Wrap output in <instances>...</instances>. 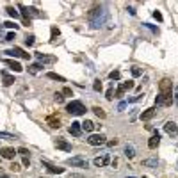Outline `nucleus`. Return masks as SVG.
<instances>
[{
  "label": "nucleus",
  "mask_w": 178,
  "mask_h": 178,
  "mask_svg": "<svg viewBox=\"0 0 178 178\" xmlns=\"http://www.w3.org/2000/svg\"><path fill=\"white\" fill-rule=\"evenodd\" d=\"M66 111H68L70 114H73V116H82V114H85L84 104H82V102H78V100L70 102V104L66 105Z\"/></svg>",
  "instance_id": "obj_1"
},
{
  "label": "nucleus",
  "mask_w": 178,
  "mask_h": 178,
  "mask_svg": "<svg viewBox=\"0 0 178 178\" xmlns=\"http://www.w3.org/2000/svg\"><path fill=\"white\" fill-rule=\"evenodd\" d=\"M155 104L169 107V105L173 104V94L171 93H158V96H155Z\"/></svg>",
  "instance_id": "obj_2"
},
{
  "label": "nucleus",
  "mask_w": 178,
  "mask_h": 178,
  "mask_svg": "<svg viewBox=\"0 0 178 178\" xmlns=\"http://www.w3.org/2000/svg\"><path fill=\"white\" fill-rule=\"evenodd\" d=\"M5 53H9V55H13V57H20V59H25V61H29L31 59V53H27L23 48H20V46H14V48H11V50H7Z\"/></svg>",
  "instance_id": "obj_3"
},
{
  "label": "nucleus",
  "mask_w": 178,
  "mask_h": 178,
  "mask_svg": "<svg viewBox=\"0 0 178 178\" xmlns=\"http://www.w3.org/2000/svg\"><path fill=\"white\" fill-rule=\"evenodd\" d=\"M130 89H134V80H128V82H121L119 84V87L116 89V96L114 98H121L123 94H125V91H130Z\"/></svg>",
  "instance_id": "obj_4"
},
{
  "label": "nucleus",
  "mask_w": 178,
  "mask_h": 178,
  "mask_svg": "<svg viewBox=\"0 0 178 178\" xmlns=\"http://www.w3.org/2000/svg\"><path fill=\"white\" fill-rule=\"evenodd\" d=\"M87 143H89L91 146H104L107 141H105V137L102 136V134H94V136L87 137Z\"/></svg>",
  "instance_id": "obj_5"
},
{
  "label": "nucleus",
  "mask_w": 178,
  "mask_h": 178,
  "mask_svg": "<svg viewBox=\"0 0 178 178\" xmlns=\"http://www.w3.org/2000/svg\"><path fill=\"white\" fill-rule=\"evenodd\" d=\"M66 162L70 166H77V168H87V160L82 157H71V158H68Z\"/></svg>",
  "instance_id": "obj_6"
},
{
  "label": "nucleus",
  "mask_w": 178,
  "mask_h": 178,
  "mask_svg": "<svg viewBox=\"0 0 178 178\" xmlns=\"http://www.w3.org/2000/svg\"><path fill=\"white\" fill-rule=\"evenodd\" d=\"M164 130H166V134L171 137H176L178 136V126L175 121H168L166 125H164Z\"/></svg>",
  "instance_id": "obj_7"
},
{
  "label": "nucleus",
  "mask_w": 178,
  "mask_h": 178,
  "mask_svg": "<svg viewBox=\"0 0 178 178\" xmlns=\"http://www.w3.org/2000/svg\"><path fill=\"white\" fill-rule=\"evenodd\" d=\"M14 155H16L14 148H9V146L0 148V157H4V158H9V160H13V158H14Z\"/></svg>",
  "instance_id": "obj_8"
},
{
  "label": "nucleus",
  "mask_w": 178,
  "mask_h": 178,
  "mask_svg": "<svg viewBox=\"0 0 178 178\" xmlns=\"http://www.w3.org/2000/svg\"><path fill=\"white\" fill-rule=\"evenodd\" d=\"M158 91L160 93H171V80L169 78H162L158 82Z\"/></svg>",
  "instance_id": "obj_9"
},
{
  "label": "nucleus",
  "mask_w": 178,
  "mask_h": 178,
  "mask_svg": "<svg viewBox=\"0 0 178 178\" xmlns=\"http://www.w3.org/2000/svg\"><path fill=\"white\" fill-rule=\"evenodd\" d=\"M155 114H157V109H155V107H150V109H146V111L141 112V119H143V121H150Z\"/></svg>",
  "instance_id": "obj_10"
},
{
  "label": "nucleus",
  "mask_w": 178,
  "mask_h": 178,
  "mask_svg": "<svg viewBox=\"0 0 178 178\" xmlns=\"http://www.w3.org/2000/svg\"><path fill=\"white\" fill-rule=\"evenodd\" d=\"M53 144H55V148H59V150L71 151V144H70L68 141H64V139H55V141H53Z\"/></svg>",
  "instance_id": "obj_11"
},
{
  "label": "nucleus",
  "mask_w": 178,
  "mask_h": 178,
  "mask_svg": "<svg viewBox=\"0 0 178 178\" xmlns=\"http://www.w3.org/2000/svg\"><path fill=\"white\" fill-rule=\"evenodd\" d=\"M46 125L50 126V128H59L61 126V119L57 118V114H52L46 118Z\"/></svg>",
  "instance_id": "obj_12"
},
{
  "label": "nucleus",
  "mask_w": 178,
  "mask_h": 178,
  "mask_svg": "<svg viewBox=\"0 0 178 178\" xmlns=\"http://www.w3.org/2000/svg\"><path fill=\"white\" fill-rule=\"evenodd\" d=\"M43 166L48 169L50 173H53V175H61V173H64V168H57V166H53V164L46 162V160H43Z\"/></svg>",
  "instance_id": "obj_13"
},
{
  "label": "nucleus",
  "mask_w": 178,
  "mask_h": 178,
  "mask_svg": "<svg viewBox=\"0 0 178 178\" xmlns=\"http://www.w3.org/2000/svg\"><path fill=\"white\" fill-rule=\"evenodd\" d=\"M4 64H7L11 70H13V71H16V73H20L21 70H23V68H21V64L16 63V61H13V59H4Z\"/></svg>",
  "instance_id": "obj_14"
},
{
  "label": "nucleus",
  "mask_w": 178,
  "mask_h": 178,
  "mask_svg": "<svg viewBox=\"0 0 178 178\" xmlns=\"http://www.w3.org/2000/svg\"><path fill=\"white\" fill-rule=\"evenodd\" d=\"M93 162H94V166H96V168H104V166H107V164L111 162V157H109V155H104V157H96Z\"/></svg>",
  "instance_id": "obj_15"
},
{
  "label": "nucleus",
  "mask_w": 178,
  "mask_h": 178,
  "mask_svg": "<svg viewBox=\"0 0 178 178\" xmlns=\"http://www.w3.org/2000/svg\"><path fill=\"white\" fill-rule=\"evenodd\" d=\"M158 144H160V136H158V134H153V136L148 139V148H150V150H155Z\"/></svg>",
  "instance_id": "obj_16"
},
{
  "label": "nucleus",
  "mask_w": 178,
  "mask_h": 178,
  "mask_svg": "<svg viewBox=\"0 0 178 178\" xmlns=\"http://www.w3.org/2000/svg\"><path fill=\"white\" fill-rule=\"evenodd\" d=\"M80 132H82L80 123H78V121H73L71 126H70V134H71V136H80Z\"/></svg>",
  "instance_id": "obj_17"
},
{
  "label": "nucleus",
  "mask_w": 178,
  "mask_h": 178,
  "mask_svg": "<svg viewBox=\"0 0 178 178\" xmlns=\"http://www.w3.org/2000/svg\"><path fill=\"white\" fill-rule=\"evenodd\" d=\"M36 57H38V61H39V63H55V57H52V55H45V53H36Z\"/></svg>",
  "instance_id": "obj_18"
},
{
  "label": "nucleus",
  "mask_w": 178,
  "mask_h": 178,
  "mask_svg": "<svg viewBox=\"0 0 178 178\" xmlns=\"http://www.w3.org/2000/svg\"><path fill=\"white\" fill-rule=\"evenodd\" d=\"M2 80H4V82H2L4 85H13L16 82L14 77H13V75H7V73H2Z\"/></svg>",
  "instance_id": "obj_19"
},
{
  "label": "nucleus",
  "mask_w": 178,
  "mask_h": 178,
  "mask_svg": "<svg viewBox=\"0 0 178 178\" xmlns=\"http://www.w3.org/2000/svg\"><path fill=\"white\" fill-rule=\"evenodd\" d=\"M158 160L157 158H146V160H143V166L144 168H157Z\"/></svg>",
  "instance_id": "obj_20"
},
{
  "label": "nucleus",
  "mask_w": 178,
  "mask_h": 178,
  "mask_svg": "<svg viewBox=\"0 0 178 178\" xmlns=\"http://www.w3.org/2000/svg\"><path fill=\"white\" fill-rule=\"evenodd\" d=\"M80 126L84 128L85 132H93V130H94V123H93V121H89V119H85L84 123H80Z\"/></svg>",
  "instance_id": "obj_21"
},
{
  "label": "nucleus",
  "mask_w": 178,
  "mask_h": 178,
  "mask_svg": "<svg viewBox=\"0 0 178 178\" xmlns=\"http://www.w3.org/2000/svg\"><path fill=\"white\" fill-rule=\"evenodd\" d=\"M46 78H50V80H57V82H64V77L53 73V71H48V73H46Z\"/></svg>",
  "instance_id": "obj_22"
},
{
  "label": "nucleus",
  "mask_w": 178,
  "mask_h": 178,
  "mask_svg": "<svg viewBox=\"0 0 178 178\" xmlns=\"http://www.w3.org/2000/svg\"><path fill=\"white\" fill-rule=\"evenodd\" d=\"M20 11H21V16H23L27 21H31V9L25 7V5H20Z\"/></svg>",
  "instance_id": "obj_23"
},
{
  "label": "nucleus",
  "mask_w": 178,
  "mask_h": 178,
  "mask_svg": "<svg viewBox=\"0 0 178 178\" xmlns=\"http://www.w3.org/2000/svg\"><path fill=\"white\" fill-rule=\"evenodd\" d=\"M93 112H94L96 116H98L100 119H104L105 116H107V114H105V111L102 109V107H98V105H96V107H93Z\"/></svg>",
  "instance_id": "obj_24"
},
{
  "label": "nucleus",
  "mask_w": 178,
  "mask_h": 178,
  "mask_svg": "<svg viewBox=\"0 0 178 178\" xmlns=\"http://www.w3.org/2000/svg\"><path fill=\"white\" fill-rule=\"evenodd\" d=\"M41 64L39 63H36V64H31V66H29V73H38V71H41Z\"/></svg>",
  "instance_id": "obj_25"
},
{
  "label": "nucleus",
  "mask_w": 178,
  "mask_h": 178,
  "mask_svg": "<svg viewBox=\"0 0 178 178\" xmlns=\"http://www.w3.org/2000/svg\"><path fill=\"white\" fill-rule=\"evenodd\" d=\"M5 11H7V14H9L11 18H14V20H16V18L20 16V13H18V11L14 9V7H11V5H9V7H7Z\"/></svg>",
  "instance_id": "obj_26"
},
{
  "label": "nucleus",
  "mask_w": 178,
  "mask_h": 178,
  "mask_svg": "<svg viewBox=\"0 0 178 178\" xmlns=\"http://www.w3.org/2000/svg\"><path fill=\"white\" fill-rule=\"evenodd\" d=\"M125 155H126L128 158H134V155H136V150H134L132 146H126V148H125Z\"/></svg>",
  "instance_id": "obj_27"
},
{
  "label": "nucleus",
  "mask_w": 178,
  "mask_h": 178,
  "mask_svg": "<svg viewBox=\"0 0 178 178\" xmlns=\"http://www.w3.org/2000/svg\"><path fill=\"white\" fill-rule=\"evenodd\" d=\"M109 78H111V80H119V78H121V73H119L118 70H114V71L109 73Z\"/></svg>",
  "instance_id": "obj_28"
},
{
  "label": "nucleus",
  "mask_w": 178,
  "mask_h": 178,
  "mask_svg": "<svg viewBox=\"0 0 178 178\" xmlns=\"http://www.w3.org/2000/svg\"><path fill=\"white\" fill-rule=\"evenodd\" d=\"M16 153H20L21 157H29V150H27V148H18V150H16Z\"/></svg>",
  "instance_id": "obj_29"
},
{
  "label": "nucleus",
  "mask_w": 178,
  "mask_h": 178,
  "mask_svg": "<svg viewBox=\"0 0 178 178\" xmlns=\"http://www.w3.org/2000/svg\"><path fill=\"white\" fill-rule=\"evenodd\" d=\"M130 71H132V75H134V77H141V75H143V70H141V68H137V66H134Z\"/></svg>",
  "instance_id": "obj_30"
},
{
  "label": "nucleus",
  "mask_w": 178,
  "mask_h": 178,
  "mask_svg": "<svg viewBox=\"0 0 178 178\" xmlns=\"http://www.w3.org/2000/svg\"><path fill=\"white\" fill-rule=\"evenodd\" d=\"M93 89H94V91H102V80H100V78H98V80H94Z\"/></svg>",
  "instance_id": "obj_31"
},
{
  "label": "nucleus",
  "mask_w": 178,
  "mask_h": 178,
  "mask_svg": "<svg viewBox=\"0 0 178 178\" xmlns=\"http://www.w3.org/2000/svg\"><path fill=\"white\" fill-rule=\"evenodd\" d=\"M9 168H11V171H14V173H18V171H20V169H21V166H20V164H18V162H13V164H11Z\"/></svg>",
  "instance_id": "obj_32"
},
{
  "label": "nucleus",
  "mask_w": 178,
  "mask_h": 178,
  "mask_svg": "<svg viewBox=\"0 0 178 178\" xmlns=\"http://www.w3.org/2000/svg\"><path fill=\"white\" fill-rule=\"evenodd\" d=\"M4 27H7V29H14V31L18 29V25H16L14 21H5V23H4Z\"/></svg>",
  "instance_id": "obj_33"
},
{
  "label": "nucleus",
  "mask_w": 178,
  "mask_h": 178,
  "mask_svg": "<svg viewBox=\"0 0 178 178\" xmlns=\"http://www.w3.org/2000/svg\"><path fill=\"white\" fill-rule=\"evenodd\" d=\"M29 9H31V18H32V16H38V18H41V16H43L38 9H34V7H29Z\"/></svg>",
  "instance_id": "obj_34"
},
{
  "label": "nucleus",
  "mask_w": 178,
  "mask_h": 178,
  "mask_svg": "<svg viewBox=\"0 0 178 178\" xmlns=\"http://www.w3.org/2000/svg\"><path fill=\"white\" fill-rule=\"evenodd\" d=\"M0 139H7V141H11V139H16V137L11 136V134H5V132H0Z\"/></svg>",
  "instance_id": "obj_35"
},
{
  "label": "nucleus",
  "mask_w": 178,
  "mask_h": 178,
  "mask_svg": "<svg viewBox=\"0 0 178 178\" xmlns=\"http://www.w3.org/2000/svg\"><path fill=\"white\" fill-rule=\"evenodd\" d=\"M153 18L157 21H162L164 18H162V14H160V11H153Z\"/></svg>",
  "instance_id": "obj_36"
},
{
  "label": "nucleus",
  "mask_w": 178,
  "mask_h": 178,
  "mask_svg": "<svg viewBox=\"0 0 178 178\" xmlns=\"http://www.w3.org/2000/svg\"><path fill=\"white\" fill-rule=\"evenodd\" d=\"M105 96H107V100H112V98H114V91H112V87L107 89V94H105Z\"/></svg>",
  "instance_id": "obj_37"
},
{
  "label": "nucleus",
  "mask_w": 178,
  "mask_h": 178,
  "mask_svg": "<svg viewBox=\"0 0 178 178\" xmlns=\"http://www.w3.org/2000/svg\"><path fill=\"white\" fill-rule=\"evenodd\" d=\"M34 39H36L34 36H27V39H25V45H29V46H32V45H34Z\"/></svg>",
  "instance_id": "obj_38"
},
{
  "label": "nucleus",
  "mask_w": 178,
  "mask_h": 178,
  "mask_svg": "<svg viewBox=\"0 0 178 178\" xmlns=\"http://www.w3.org/2000/svg\"><path fill=\"white\" fill-rule=\"evenodd\" d=\"M59 34H61V32H59V29H57V27H52V41L57 38V36H59Z\"/></svg>",
  "instance_id": "obj_39"
},
{
  "label": "nucleus",
  "mask_w": 178,
  "mask_h": 178,
  "mask_svg": "<svg viewBox=\"0 0 178 178\" xmlns=\"http://www.w3.org/2000/svg\"><path fill=\"white\" fill-rule=\"evenodd\" d=\"M63 94H64V96H73V93H71V89H70V87H64Z\"/></svg>",
  "instance_id": "obj_40"
},
{
  "label": "nucleus",
  "mask_w": 178,
  "mask_h": 178,
  "mask_svg": "<svg viewBox=\"0 0 178 178\" xmlns=\"http://www.w3.org/2000/svg\"><path fill=\"white\" fill-rule=\"evenodd\" d=\"M55 100L61 104V102H64V96H63V93H55Z\"/></svg>",
  "instance_id": "obj_41"
},
{
  "label": "nucleus",
  "mask_w": 178,
  "mask_h": 178,
  "mask_svg": "<svg viewBox=\"0 0 178 178\" xmlns=\"http://www.w3.org/2000/svg\"><path fill=\"white\" fill-rule=\"evenodd\" d=\"M144 27H148V29H151V31L155 32V34H158V29H157V27H153L151 23H144Z\"/></svg>",
  "instance_id": "obj_42"
},
{
  "label": "nucleus",
  "mask_w": 178,
  "mask_h": 178,
  "mask_svg": "<svg viewBox=\"0 0 178 178\" xmlns=\"http://www.w3.org/2000/svg\"><path fill=\"white\" fill-rule=\"evenodd\" d=\"M173 96H175V98H173V102H175V104L178 105V85L175 87V94H173Z\"/></svg>",
  "instance_id": "obj_43"
},
{
  "label": "nucleus",
  "mask_w": 178,
  "mask_h": 178,
  "mask_svg": "<svg viewBox=\"0 0 178 178\" xmlns=\"http://www.w3.org/2000/svg\"><path fill=\"white\" fill-rule=\"evenodd\" d=\"M13 39H14V34H13V32H9V34L5 36V41H13Z\"/></svg>",
  "instance_id": "obj_44"
},
{
  "label": "nucleus",
  "mask_w": 178,
  "mask_h": 178,
  "mask_svg": "<svg viewBox=\"0 0 178 178\" xmlns=\"http://www.w3.org/2000/svg\"><path fill=\"white\" fill-rule=\"evenodd\" d=\"M107 144H109V146H116V144H118V139H112V141H109Z\"/></svg>",
  "instance_id": "obj_45"
},
{
  "label": "nucleus",
  "mask_w": 178,
  "mask_h": 178,
  "mask_svg": "<svg viewBox=\"0 0 178 178\" xmlns=\"http://www.w3.org/2000/svg\"><path fill=\"white\" fill-rule=\"evenodd\" d=\"M126 107V102H121V104L118 105V109H119V111H123V109H125Z\"/></svg>",
  "instance_id": "obj_46"
},
{
  "label": "nucleus",
  "mask_w": 178,
  "mask_h": 178,
  "mask_svg": "<svg viewBox=\"0 0 178 178\" xmlns=\"http://www.w3.org/2000/svg\"><path fill=\"white\" fill-rule=\"evenodd\" d=\"M31 164V160H29V157H23V166H29Z\"/></svg>",
  "instance_id": "obj_47"
},
{
  "label": "nucleus",
  "mask_w": 178,
  "mask_h": 178,
  "mask_svg": "<svg viewBox=\"0 0 178 178\" xmlns=\"http://www.w3.org/2000/svg\"><path fill=\"white\" fill-rule=\"evenodd\" d=\"M70 178H82V175H70Z\"/></svg>",
  "instance_id": "obj_48"
},
{
  "label": "nucleus",
  "mask_w": 178,
  "mask_h": 178,
  "mask_svg": "<svg viewBox=\"0 0 178 178\" xmlns=\"http://www.w3.org/2000/svg\"><path fill=\"white\" fill-rule=\"evenodd\" d=\"M0 178H9V176H7V175H2V176H0Z\"/></svg>",
  "instance_id": "obj_49"
}]
</instances>
